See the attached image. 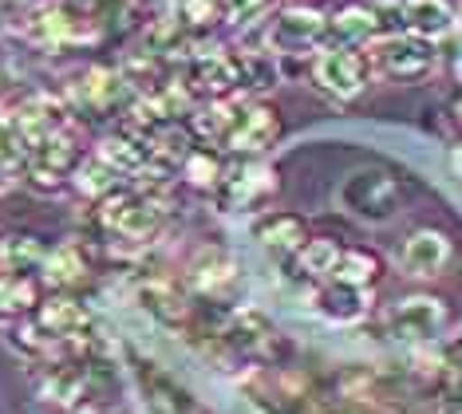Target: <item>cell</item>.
<instances>
[{
  "label": "cell",
  "mask_w": 462,
  "mask_h": 414,
  "mask_svg": "<svg viewBox=\"0 0 462 414\" xmlns=\"http://www.w3.org/2000/svg\"><path fill=\"white\" fill-rule=\"evenodd\" d=\"M367 68L392 79H427L439 68V56L430 40L395 32V36H375L367 44Z\"/></svg>",
  "instance_id": "1"
},
{
  "label": "cell",
  "mask_w": 462,
  "mask_h": 414,
  "mask_svg": "<svg viewBox=\"0 0 462 414\" xmlns=\"http://www.w3.org/2000/svg\"><path fill=\"white\" fill-rule=\"evenodd\" d=\"M383 327L403 344H427L447 327V304L439 296H403L383 312Z\"/></svg>",
  "instance_id": "2"
},
{
  "label": "cell",
  "mask_w": 462,
  "mask_h": 414,
  "mask_svg": "<svg viewBox=\"0 0 462 414\" xmlns=\"http://www.w3.org/2000/svg\"><path fill=\"white\" fill-rule=\"evenodd\" d=\"M340 206L364 221H387L399 209V186L383 170H360L340 186Z\"/></svg>",
  "instance_id": "3"
},
{
  "label": "cell",
  "mask_w": 462,
  "mask_h": 414,
  "mask_svg": "<svg viewBox=\"0 0 462 414\" xmlns=\"http://www.w3.org/2000/svg\"><path fill=\"white\" fill-rule=\"evenodd\" d=\"M367 56H360L356 48L340 44V48H324L317 63H312V79L324 95L332 99H356L367 87Z\"/></svg>",
  "instance_id": "4"
},
{
  "label": "cell",
  "mask_w": 462,
  "mask_h": 414,
  "mask_svg": "<svg viewBox=\"0 0 462 414\" xmlns=\"http://www.w3.org/2000/svg\"><path fill=\"white\" fill-rule=\"evenodd\" d=\"M450 264V241L439 229H415L399 241L395 249V269L411 281H430Z\"/></svg>",
  "instance_id": "5"
},
{
  "label": "cell",
  "mask_w": 462,
  "mask_h": 414,
  "mask_svg": "<svg viewBox=\"0 0 462 414\" xmlns=\"http://www.w3.org/2000/svg\"><path fill=\"white\" fill-rule=\"evenodd\" d=\"M324 32H328V16H320L317 8H309V5H289L269 20L265 44L273 51H300V48L317 44Z\"/></svg>",
  "instance_id": "6"
},
{
  "label": "cell",
  "mask_w": 462,
  "mask_h": 414,
  "mask_svg": "<svg viewBox=\"0 0 462 414\" xmlns=\"http://www.w3.org/2000/svg\"><path fill=\"white\" fill-rule=\"evenodd\" d=\"M392 8L395 24L419 40H443L458 28V13L450 0H392Z\"/></svg>",
  "instance_id": "7"
},
{
  "label": "cell",
  "mask_w": 462,
  "mask_h": 414,
  "mask_svg": "<svg viewBox=\"0 0 462 414\" xmlns=\"http://www.w3.org/2000/svg\"><path fill=\"white\" fill-rule=\"evenodd\" d=\"M277 134H281V119L269 107H241L226 134V146L237 154H261L277 143Z\"/></svg>",
  "instance_id": "8"
},
{
  "label": "cell",
  "mask_w": 462,
  "mask_h": 414,
  "mask_svg": "<svg viewBox=\"0 0 462 414\" xmlns=\"http://www.w3.org/2000/svg\"><path fill=\"white\" fill-rule=\"evenodd\" d=\"M36 324L51 336V344H76V336L88 327V312L76 300H68V296H56V300L40 304Z\"/></svg>",
  "instance_id": "9"
},
{
  "label": "cell",
  "mask_w": 462,
  "mask_h": 414,
  "mask_svg": "<svg viewBox=\"0 0 462 414\" xmlns=\"http://www.w3.org/2000/svg\"><path fill=\"white\" fill-rule=\"evenodd\" d=\"M317 312L324 316V320L332 324H356L367 316V292L356 289V284H340L336 281L332 289L317 292Z\"/></svg>",
  "instance_id": "10"
},
{
  "label": "cell",
  "mask_w": 462,
  "mask_h": 414,
  "mask_svg": "<svg viewBox=\"0 0 462 414\" xmlns=\"http://www.w3.org/2000/svg\"><path fill=\"white\" fill-rule=\"evenodd\" d=\"M328 28L352 48V44H372V40L380 36L383 20H380L375 8H367V5H348V8H340L336 16H328Z\"/></svg>",
  "instance_id": "11"
},
{
  "label": "cell",
  "mask_w": 462,
  "mask_h": 414,
  "mask_svg": "<svg viewBox=\"0 0 462 414\" xmlns=\"http://www.w3.org/2000/svg\"><path fill=\"white\" fill-rule=\"evenodd\" d=\"M234 272H237V264H234V257H229L226 249H202L190 261L186 281H190L194 289H202V292H217V289H226V284L234 281Z\"/></svg>",
  "instance_id": "12"
},
{
  "label": "cell",
  "mask_w": 462,
  "mask_h": 414,
  "mask_svg": "<svg viewBox=\"0 0 462 414\" xmlns=\"http://www.w3.org/2000/svg\"><path fill=\"white\" fill-rule=\"evenodd\" d=\"M143 304L151 308L159 320H166V324H182L186 320V296H182V289H178L174 281H166V276H154V281H146L143 284Z\"/></svg>",
  "instance_id": "13"
},
{
  "label": "cell",
  "mask_w": 462,
  "mask_h": 414,
  "mask_svg": "<svg viewBox=\"0 0 462 414\" xmlns=\"http://www.w3.org/2000/svg\"><path fill=\"white\" fill-rule=\"evenodd\" d=\"M257 237H261V245L273 249V253H300L304 249V225H300V217H292V214H277V217H265L261 221V229H257Z\"/></svg>",
  "instance_id": "14"
},
{
  "label": "cell",
  "mask_w": 462,
  "mask_h": 414,
  "mask_svg": "<svg viewBox=\"0 0 462 414\" xmlns=\"http://www.w3.org/2000/svg\"><path fill=\"white\" fill-rule=\"evenodd\" d=\"M79 91H83V99L91 103L96 111H107L119 103V95H123V83L115 71H103V68H91V71H83L79 76Z\"/></svg>",
  "instance_id": "15"
},
{
  "label": "cell",
  "mask_w": 462,
  "mask_h": 414,
  "mask_svg": "<svg viewBox=\"0 0 462 414\" xmlns=\"http://www.w3.org/2000/svg\"><path fill=\"white\" fill-rule=\"evenodd\" d=\"M340 245L336 241H328V237H317V241H304V249L297 253L300 257V269L309 272V276H336V264H340Z\"/></svg>",
  "instance_id": "16"
},
{
  "label": "cell",
  "mask_w": 462,
  "mask_h": 414,
  "mask_svg": "<svg viewBox=\"0 0 462 414\" xmlns=\"http://www.w3.org/2000/svg\"><path fill=\"white\" fill-rule=\"evenodd\" d=\"M380 272V261L364 249H344L340 253V264H336V281L340 284H356V289H367Z\"/></svg>",
  "instance_id": "17"
},
{
  "label": "cell",
  "mask_w": 462,
  "mask_h": 414,
  "mask_svg": "<svg viewBox=\"0 0 462 414\" xmlns=\"http://www.w3.org/2000/svg\"><path fill=\"white\" fill-rule=\"evenodd\" d=\"M237 103H229V99H214V103H206V107H198L194 111V131L202 134V138H217V134H229V126H234L237 119Z\"/></svg>",
  "instance_id": "18"
},
{
  "label": "cell",
  "mask_w": 462,
  "mask_h": 414,
  "mask_svg": "<svg viewBox=\"0 0 462 414\" xmlns=\"http://www.w3.org/2000/svg\"><path fill=\"white\" fill-rule=\"evenodd\" d=\"M83 272H88V264H83V253L76 245H64L44 257V276L51 284H79Z\"/></svg>",
  "instance_id": "19"
},
{
  "label": "cell",
  "mask_w": 462,
  "mask_h": 414,
  "mask_svg": "<svg viewBox=\"0 0 462 414\" xmlns=\"http://www.w3.org/2000/svg\"><path fill=\"white\" fill-rule=\"evenodd\" d=\"M28 304H36V284L28 276H0V316L28 312Z\"/></svg>",
  "instance_id": "20"
},
{
  "label": "cell",
  "mask_w": 462,
  "mask_h": 414,
  "mask_svg": "<svg viewBox=\"0 0 462 414\" xmlns=\"http://www.w3.org/2000/svg\"><path fill=\"white\" fill-rule=\"evenodd\" d=\"M99 162H107L115 174H139L143 170V146L127 143V138H107L99 146Z\"/></svg>",
  "instance_id": "21"
},
{
  "label": "cell",
  "mask_w": 462,
  "mask_h": 414,
  "mask_svg": "<svg viewBox=\"0 0 462 414\" xmlns=\"http://www.w3.org/2000/svg\"><path fill=\"white\" fill-rule=\"evenodd\" d=\"M76 186H79V194H88V198H111L115 170L107 162H83L76 170Z\"/></svg>",
  "instance_id": "22"
},
{
  "label": "cell",
  "mask_w": 462,
  "mask_h": 414,
  "mask_svg": "<svg viewBox=\"0 0 462 414\" xmlns=\"http://www.w3.org/2000/svg\"><path fill=\"white\" fill-rule=\"evenodd\" d=\"M198 79H202L209 91L226 95L234 83H241V68L234 60H226V56H214V60H206L202 68H198Z\"/></svg>",
  "instance_id": "23"
},
{
  "label": "cell",
  "mask_w": 462,
  "mask_h": 414,
  "mask_svg": "<svg viewBox=\"0 0 462 414\" xmlns=\"http://www.w3.org/2000/svg\"><path fill=\"white\" fill-rule=\"evenodd\" d=\"M0 261H5L8 272H20L32 261H44V249H40L32 237H8L5 245H0Z\"/></svg>",
  "instance_id": "24"
},
{
  "label": "cell",
  "mask_w": 462,
  "mask_h": 414,
  "mask_svg": "<svg viewBox=\"0 0 462 414\" xmlns=\"http://www.w3.org/2000/svg\"><path fill=\"white\" fill-rule=\"evenodd\" d=\"M273 189V170L269 166H245L241 174L234 178V194H237V201H254L257 194H269Z\"/></svg>",
  "instance_id": "25"
},
{
  "label": "cell",
  "mask_w": 462,
  "mask_h": 414,
  "mask_svg": "<svg viewBox=\"0 0 462 414\" xmlns=\"http://www.w3.org/2000/svg\"><path fill=\"white\" fill-rule=\"evenodd\" d=\"M186 178H190L194 186H214L217 182V162L206 154H190L186 158Z\"/></svg>",
  "instance_id": "26"
},
{
  "label": "cell",
  "mask_w": 462,
  "mask_h": 414,
  "mask_svg": "<svg viewBox=\"0 0 462 414\" xmlns=\"http://www.w3.org/2000/svg\"><path fill=\"white\" fill-rule=\"evenodd\" d=\"M186 138L178 134V131H159V134H151V154H159V158H186Z\"/></svg>",
  "instance_id": "27"
},
{
  "label": "cell",
  "mask_w": 462,
  "mask_h": 414,
  "mask_svg": "<svg viewBox=\"0 0 462 414\" xmlns=\"http://www.w3.org/2000/svg\"><path fill=\"white\" fill-rule=\"evenodd\" d=\"M182 16L190 20V24H209V20L217 16V8L209 5V0H182Z\"/></svg>",
  "instance_id": "28"
},
{
  "label": "cell",
  "mask_w": 462,
  "mask_h": 414,
  "mask_svg": "<svg viewBox=\"0 0 462 414\" xmlns=\"http://www.w3.org/2000/svg\"><path fill=\"white\" fill-rule=\"evenodd\" d=\"M269 0H226V16L229 20H245V16H254V13H261Z\"/></svg>",
  "instance_id": "29"
},
{
  "label": "cell",
  "mask_w": 462,
  "mask_h": 414,
  "mask_svg": "<svg viewBox=\"0 0 462 414\" xmlns=\"http://www.w3.org/2000/svg\"><path fill=\"white\" fill-rule=\"evenodd\" d=\"M450 371H458L462 375V347H455V355H450Z\"/></svg>",
  "instance_id": "30"
},
{
  "label": "cell",
  "mask_w": 462,
  "mask_h": 414,
  "mask_svg": "<svg viewBox=\"0 0 462 414\" xmlns=\"http://www.w3.org/2000/svg\"><path fill=\"white\" fill-rule=\"evenodd\" d=\"M455 170H458V174H462V146H458V151H455Z\"/></svg>",
  "instance_id": "31"
}]
</instances>
